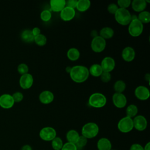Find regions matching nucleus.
<instances>
[{
    "mask_svg": "<svg viewBox=\"0 0 150 150\" xmlns=\"http://www.w3.org/2000/svg\"><path fill=\"white\" fill-rule=\"evenodd\" d=\"M69 74L73 81L77 83H83L89 76L88 69L83 65H76L71 67Z\"/></svg>",
    "mask_w": 150,
    "mask_h": 150,
    "instance_id": "1",
    "label": "nucleus"
},
{
    "mask_svg": "<svg viewBox=\"0 0 150 150\" xmlns=\"http://www.w3.org/2000/svg\"><path fill=\"white\" fill-rule=\"evenodd\" d=\"M99 132L98 125L94 122H90L85 124L81 128V135L87 139L94 138Z\"/></svg>",
    "mask_w": 150,
    "mask_h": 150,
    "instance_id": "2",
    "label": "nucleus"
},
{
    "mask_svg": "<svg viewBox=\"0 0 150 150\" xmlns=\"http://www.w3.org/2000/svg\"><path fill=\"white\" fill-rule=\"evenodd\" d=\"M114 17L117 22L122 26L129 25L131 21V14L127 9L119 8L114 14Z\"/></svg>",
    "mask_w": 150,
    "mask_h": 150,
    "instance_id": "3",
    "label": "nucleus"
},
{
    "mask_svg": "<svg viewBox=\"0 0 150 150\" xmlns=\"http://www.w3.org/2000/svg\"><path fill=\"white\" fill-rule=\"evenodd\" d=\"M107 103L105 96L100 93H94L88 98V104L94 108L103 107Z\"/></svg>",
    "mask_w": 150,
    "mask_h": 150,
    "instance_id": "4",
    "label": "nucleus"
},
{
    "mask_svg": "<svg viewBox=\"0 0 150 150\" xmlns=\"http://www.w3.org/2000/svg\"><path fill=\"white\" fill-rule=\"evenodd\" d=\"M143 24L138 19L132 20L129 23L128 33L133 37H138L141 35L143 32Z\"/></svg>",
    "mask_w": 150,
    "mask_h": 150,
    "instance_id": "5",
    "label": "nucleus"
},
{
    "mask_svg": "<svg viewBox=\"0 0 150 150\" xmlns=\"http://www.w3.org/2000/svg\"><path fill=\"white\" fill-rule=\"evenodd\" d=\"M117 127L119 131L122 133H128L134 128L132 118L128 117L122 118L118 122Z\"/></svg>",
    "mask_w": 150,
    "mask_h": 150,
    "instance_id": "6",
    "label": "nucleus"
},
{
    "mask_svg": "<svg viewBox=\"0 0 150 150\" xmlns=\"http://www.w3.org/2000/svg\"><path fill=\"white\" fill-rule=\"evenodd\" d=\"M106 41L99 35L93 38L91 42V47L93 52L101 53L105 48Z\"/></svg>",
    "mask_w": 150,
    "mask_h": 150,
    "instance_id": "7",
    "label": "nucleus"
},
{
    "mask_svg": "<svg viewBox=\"0 0 150 150\" xmlns=\"http://www.w3.org/2000/svg\"><path fill=\"white\" fill-rule=\"evenodd\" d=\"M39 137L43 141H52L56 137V131L51 127H45L40 129Z\"/></svg>",
    "mask_w": 150,
    "mask_h": 150,
    "instance_id": "8",
    "label": "nucleus"
},
{
    "mask_svg": "<svg viewBox=\"0 0 150 150\" xmlns=\"http://www.w3.org/2000/svg\"><path fill=\"white\" fill-rule=\"evenodd\" d=\"M134 128L139 131H142L145 130L148 125L147 120L146 118L141 115H136L132 119Z\"/></svg>",
    "mask_w": 150,
    "mask_h": 150,
    "instance_id": "9",
    "label": "nucleus"
},
{
    "mask_svg": "<svg viewBox=\"0 0 150 150\" xmlns=\"http://www.w3.org/2000/svg\"><path fill=\"white\" fill-rule=\"evenodd\" d=\"M112 100L114 105L118 108H124L127 103V97L122 93H115L112 95Z\"/></svg>",
    "mask_w": 150,
    "mask_h": 150,
    "instance_id": "10",
    "label": "nucleus"
},
{
    "mask_svg": "<svg viewBox=\"0 0 150 150\" xmlns=\"http://www.w3.org/2000/svg\"><path fill=\"white\" fill-rule=\"evenodd\" d=\"M134 94L138 100L144 101L149 98L150 92L146 87L144 86H139L135 89Z\"/></svg>",
    "mask_w": 150,
    "mask_h": 150,
    "instance_id": "11",
    "label": "nucleus"
},
{
    "mask_svg": "<svg viewBox=\"0 0 150 150\" xmlns=\"http://www.w3.org/2000/svg\"><path fill=\"white\" fill-rule=\"evenodd\" d=\"M100 66L103 71L110 73L114 70L115 66V62L112 57L107 56L103 58L101 62Z\"/></svg>",
    "mask_w": 150,
    "mask_h": 150,
    "instance_id": "12",
    "label": "nucleus"
},
{
    "mask_svg": "<svg viewBox=\"0 0 150 150\" xmlns=\"http://www.w3.org/2000/svg\"><path fill=\"white\" fill-rule=\"evenodd\" d=\"M33 83V78L32 74L26 73L21 75L19 79V85L23 89L30 88Z\"/></svg>",
    "mask_w": 150,
    "mask_h": 150,
    "instance_id": "13",
    "label": "nucleus"
},
{
    "mask_svg": "<svg viewBox=\"0 0 150 150\" xmlns=\"http://www.w3.org/2000/svg\"><path fill=\"white\" fill-rule=\"evenodd\" d=\"M14 101L12 95L4 94L0 96V106L4 109H9L14 105Z\"/></svg>",
    "mask_w": 150,
    "mask_h": 150,
    "instance_id": "14",
    "label": "nucleus"
},
{
    "mask_svg": "<svg viewBox=\"0 0 150 150\" xmlns=\"http://www.w3.org/2000/svg\"><path fill=\"white\" fill-rule=\"evenodd\" d=\"M76 14V11L74 9L71 8L68 6H65L60 12V18L64 21H70L72 20Z\"/></svg>",
    "mask_w": 150,
    "mask_h": 150,
    "instance_id": "15",
    "label": "nucleus"
},
{
    "mask_svg": "<svg viewBox=\"0 0 150 150\" xmlns=\"http://www.w3.org/2000/svg\"><path fill=\"white\" fill-rule=\"evenodd\" d=\"M121 56L124 61L130 62L134 59L135 56V52L132 47L127 46L123 49Z\"/></svg>",
    "mask_w": 150,
    "mask_h": 150,
    "instance_id": "16",
    "label": "nucleus"
},
{
    "mask_svg": "<svg viewBox=\"0 0 150 150\" xmlns=\"http://www.w3.org/2000/svg\"><path fill=\"white\" fill-rule=\"evenodd\" d=\"M39 99L41 103L43 104H49L53 101L54 95L50 91L45 90L40 93Z\"/></svg>",
    "mask_w": 150,
    "mask_h": 150,
    "instance_id": "17",
    "label": "nucleus"
},
{
    "mask_svg": "<svg viewBox=\"0 0 150 150\" xmlns=\"http://www.w3.org/2000/svg\"><path fill=\"white\" fill-rule=\"evenodd\" d=\"M66 1L65 0H51L50 1V10L55 12H60L66 6Z\"/></svg>",
    "mask_w": 150,
    "mask_h": 150,
    "instance_id": "18",
    "label": "nucleus"
},
{
    "mask_svg": "<svg viewBox=\"0 0 150 150\" xmlns=\"http://www.w3.org/2000/svg\"><path fill=\"white\" fill-rule=\"evenodd\" d=\"M131 6L132 9L137 12H141L145 11L146 8V3L145 0H134L131 2Z\"/></svg>",
    "mask_w": 150,
    "mask_h": 150,
    "instance_id": "19",
    "label": "nucleus"
},
{
    "mask_svg": "<svg viewBox=\"0 0 150 150\" xmlns=\"http://www.w3.org/2000/svg\"><path fill=\"white\" fill-rule=\"evenodd\" d=\"M97 147L98 150H111L112 145L108 138H101L97 141Z\"/></svg>",
    "mask_w": 150,
    "mask_h": 150,
    "instance_id": "20",
    "label": "nucleus"
},
{
    "mask_svg": "<svg viewBox=\"0 0 150 150\" xmlns=\"http://www.w3.org/2000/svg\"><path fill=\"white\" fill-rule=\"evenodd\" d=\"M99 34H100L99 35L100 36L103 38L104 39L106 40V39H109L112 38L114 34V32L111 28L106 26V27L103 28L100 30Z\"/></svg>",
    "mask_w": 150,
    "mask_h": 150,
    "instance_id": "21",
    "label": "nucleus"
},
{
    "mask_svg": "<svg viewBox=\"0 0 150 150\" xmlns=\"http://www.w3.org/2000/svg\"><path fill=\"white\" fill-rule=\"evenodd\" d=\"M91 5V2L89 0H78L76 8L80 12H85L87 11Z\"/></svg>",
    "mask_w": 150,
    "mask_h": 150,
    "instance_id": "22",
    "label": "nucleus"
},
{
    "mask_svg": "<svg viewBox=\"0 0 150 150\" xmlns=\"http://www.w3.org/2000/svg\"><path fill=\"white\" fill-rule=\"evenodd\" d=\"M88 71H89V74L91 75L92 76L97 77L100 76V75L101 74L103 71L102 70V68L100 64H93L88 69Z\"/></svg>",
    "mask_w": 150,
    "mask_h": 150,
    "instance_id": "23",
    "label": "nucleus"
},
{
    "mask_svg": "<svg viewBox=\"0 0 150 150\" xmlns=\"http://www.w3.org/2000/svg\"><path fill=\"white\" fill-rule=\"evenodd\" d=\"M80 135L78 132L74 129L69 130L66 134V138L68 142L76 144L77 141Z\"/></svg>",
    "mask_w": 150,
    "mask_h": 150,
    "instance_id": "24",
    "label": "nucleus"
},
{
    "mask_svg": "<svg viewBox=\"0 0 150 150\" xmlns=\"http://www.w3.org/2000/svg\"><path fill=\"white\" fill-rule=\"evenodd\" d=\"M80 53L79 50L75 48L71 47L69 49L67 52V56L68 59L71 61H76L78 60L80 57Z\"/></svg>",
    "mask_w": 150,
    "mask_h": 150,
    "instance_id": "25",
    "label": "nucleus"
},
{
    "mask_svg": "<svg viewBox=\"0 0 150 150\" xmlns=\"http://www.w3.org/2000/svg\"><path fill=\"white\" fill-rule=\"evenodd\" d=\"M22 40L26 43H31L34 41V36L33 35L31 30H24L21 33Z\"/></svg>",
    "mask_w": 150,
    "mask_h": 150,
    "instance_id": "26",
    "label": "nucleus"
},
{
    "mask_svg": "<svg viewBox=\"0 0 150 150\" xmlns=\"http://www.w3.org/2000/svg\"><path fill=\"white\" fill-rule=\"evenodd\" d=\"M138 107L135 104H130L129 105L127 108H126V115L127 117H129L131 118L135 117L137 113H138Z\"/></svg>",
    "mask_w": 150,
    "mask_h": 150,
    "instance_id": "27",
    "label": "nucleus"
},
{
    "mask_svg": "<svg viewBox=\"0 0 150 150\" xmlns=\"http://www.w3.org/2000/svg\"><path fill=\"white\" fill-rule=\"evenodd\" d=\"M137 18L142 24L148 23L150 21V13L146 11L141 12L139 13Z\"/></svg>",
    "mask_w": 150,
    "mask_h": 150,
    "instance_id": "28",
    "label": "nucleus"
},
{
    "mask_svg": "<svg viewBox=\"0 0 150 150\" xmlns=\"http://www.w3.org/2000/svg\"><path fill=\"white\" fill-rule=\"evenodd\" d=\"M125 88H126L125 83L121 80L116 81L114 84V89L115 93H122V92L124 91Z\"/></svg>",
    "mask_w": 150,
    "mask_h": 150,
    "instance_id": "29",
    "label": "nucleus"
},
{
    "mask_svg": "<svg viewBox=\"0 0 150 150\" xmlns=\"http://www.w3.org/2000/svg\"><path fill=\"white\" fill-rule=\"evenodd\" d=\"M35 43L40 46H45L47 43V38L45 35L43 34H39L34 37V41Z\"/></svg>",
    "mask_w": 150,
    "mask_h": 150,
    "instance_id": "30",
    "label": "nucleus"
},
{
    "mask_svg": "<svg viewBox=\"0 0 150 150\" xmlns=\"http://www.w3.org/2000/svg\"><path fill=\"white\" fill-rule=\"evenodd\" d=\"M63 145V141L59 137H56L52 141V146L54 150H61Z\"/></svg>",
    "mask_w": 150,
    "mask_h": 150,
    "instance_id": "31",
    "label": "nucleus"
},
{
    "mask_svg": "<svg viewBox=\"0 0 150 150\" xmlns=\"http://www.w3.org/2000/svg\"><path fill=\"white\" fill-rule=\"evenodd\" d=\"M40 17L42 21H43V22H48L52 18V13L50 11L45 9L41 12Z\"/></svg>",
    "mask_w": 150,
    "mask_h": 150,
    "instance_id": "32",
    "label": "nucleus"
},
{
    "mask_svg": "<svg viewBox=\"0 0 150 150\" xmlns=\"http://www.w3.org/2000/svg\"><path fill=\"white\" fill-rule=\"evenodd\" d=\"M87 143V139L86 138H85L84 137L81 135L79 137L77 141L76 142V143L75 144L77 150L79 149H81L83 148L84 146H85L86 145Z\"/></svg>",
    "mask_w": 150,
    "mask_h": 150,
    "instance_id": "33",
    "label": "nucleus"
},
{
    "mask_svg": "<svg viewBox=\"0 0 150 150\" xmlns=\"http://www.w3.org/2000/svg\"><path fill=\"white\" fill-rule=\"evenodd\" d=\"M131 4V0H118L117 1V6L120 8L127 9L128 8Z\"/></svg>",
    "mask_w": 150,
    "mask_h": 150,
    "instance_id": "34",
    "label": "nucleus"
},
{
    "mask_svg": "<svg viewBox=\"0 0 150 150\" xmlns=\"http://www.w3.org/2000/svg\"><path fill=\"white\" fill-rule=\"evenodd\" d=\"M17 70L19 74H21V75H23V74L28 73L29 67L27 64L25 63H21L18 65Z\"/></svg>",
    "mask_w": 150,
    "mask_h": 150,
    "instance_id": "35",
    "label": "nucleus"
},
{
    "mask_svg": "<svg viewBox=\"0 0 150 150\" xmlns=\"http://www.w3.org/2000/svg\"><path fill=\"white\" fill-rule=\"evenodd\" d=\"M100 79L104 83H108L111 79V73L109 72L103 71L101 74L100 75Z\"/></svg>",
    "mask_w": 150,
    "mask_h": 150,
    "instance_id": "36",
    "label": "nucleus"
},
{
    "mask_svg": "<svg viewBox=\"0 0 150 150\" xmlns=\"http://www.w3.org/2000/svg\"><path fill=\"white\" fill-rule=\"evenodd\" d=\"M12 98L13 99V101L15 103H19L21 102L23 98V95L22 93L17 91L14 93L12 95Z\"/></svg>",
    "mask_w": 150,
    "mask_h": 150,
    "instance_id": "37",
    "label": "nucleus"
},
{
    "mask_svg": "<svg viewBox=\"0 0 150 150\" xmlns=\"http://www.w3.org/2000/svg\"><path fill=\"white\" fill-rule=\"evenodd\" d=\"M61 150H77V148L74 144L67 142L63 144Z\"/></svg>",
    "mask_w": 150,
    "mask_h": 150,
    "instance_id": "38",
    "label": "nucleus"
},
{
    "mask_svg": "<svg viewBox=\"0 0 150 150\" xmlns=\"http://www.w3.org/2000/svg\"><path fill=\"white\" fill-rule=\"evenodd\" d=\"M118 6H117V5L116 4L114 3H111L108 5L107 7V11L108 12L111 13V14H113L114 15L115 13V12H117V11L118 9Z\"/></svg>",
    "mask_w": 150,
    "mask_h": 150,
    "instance_id": "39",
    "label": "nucleus"
},
{
    "mask_svg": "<svg viewBox=\"0 0 150 150\" xmlns=\"http://www.w3.org/2000/svg\"><path fill=\"white\" fill-rule=\"evenodd\" d=\"M77 2V0H69L67 1H66V6L75 9Z\"/></svg>",
    "mask_w": 150,
    "mask_h": 150,
    "instance_id": "40",
    "label": "nucleus"
},
{
    "mask_svg": "<svg viewBox=\"0 0 150 150\" xmlns=\"http://www.w3.org/2000/svg\"><path fill=\"white\" fill-rule=\"evenodd\" d=\"M129 150H144V147L139 144H134L130 146Z\"/></svg>",
    "mask_w": 150,
    "mask_h": 150,
    "instance_id": "41",
    "label": "nucleus"
},
{
    "mask_svg": "<svg viewBox=\"0 0 150 150\" xmlns=\"http://www.w3.org/2000/svg\"><path fill=\"white\" fill-rule=\"evenodd\" d=\"M31 31H32V33L33 35L34 36V37L41 33H40V32H41V31H40V28H38V27H35V28H33L32 29V30H31Z\"/></svg>",
    "mask_w": 150,
    "mask_h": 150,
    "instance_id": "42",
    "label": "nucleus"
},
{
    "mask_svg": "<svg viewBox=\"0 0 150 150\" xmlns=\"http://www.w3.org/2000/svg\"><path fill=\"white\" fill-rule=\"evenodd\" d=\"M21 150H32V148L29 145H25L22 147Z\"/></svg>",
    "mask_w": 150,
    "mask_h": 150,
    "instance_id": "43",
    "label": "nucleus"
},
{
    "mask_svg": "<svg viewBox=\"0 0 150 150\" xmlns=\"http://www.w3.org/2000/svg\"><path fill=\"white\" fill-rule=\"evenodd\" d=\"M91 36L93 37V38H95V37L98 36V32H97L96 30H92L91 32Z\"/></svg>",
    "mask_w": 150,
    "mask_h": 150,
    "instance_id": "44",
    "label": "nucleus"
},
{
    "mask_svg": "<svg viewBox=\"0 0 150 150\" xmlns=\"http://www.w3.org/2000/svg\"><path fill=\"white\" fill-rule=\"evenodd\" d=\"M144 77H145V80H146V81L149 83V81H150V74H149V73L145 74Z\"/></svg>",
    "mask_w": 150,
    "mask_h": 150,
    "instance_id": "45",
    "label": "nucleus"
},
{
    "mask_svg": "<svg viewBox=\"0 0 150 150\" xmlns=\"http://www.w3.org/2000/svg\"><path fill=\"white\" fill-rule=\"evenodd\" d=\"M144 150H150V142H148L144 147Z\"/></svg>",
    "mask_w": 150,
    "mask_h": 150,
    "instance_id": "46",
    "label": "nucleus"
},
{
    "mask_svg": "<svg viewBox=\"0 0 150 150\" xmlns=\"http://www.w3.org/2000/svg\"><path fill=\"white\" fill-rule=\"evenodd\" d=\"M71 67L70 66H67V67H66V69H65V70H66V71L67 73H70V71H71Z\"/></svg>",
    "mask_w": 150,
    "mask_h": 150,
    "instance_id": "47",
    "label": "nucleus"
},
{
    "mask_svg": "<svg viewBox=\"0 0 150 150\" xmlns=\"http://www.w3.org/2000/svg\"><path fill=\"white\" fill-rule=\"evenodd\" d=\"M111 150H116V149H111Z\"/></svg>",
    "mask_w": 150,
    "mask_h": 150,
    "instance_id": "48",
    "label": "nucleus"
}]
</instances>
